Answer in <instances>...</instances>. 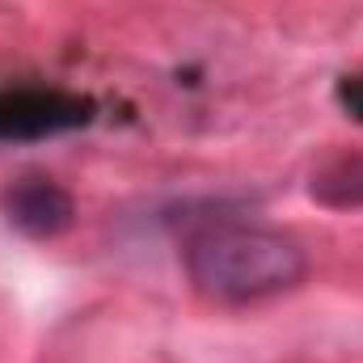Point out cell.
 I'll list each match as a JSON object with an SVG mask.
<instances>
[{
  "label": "cell",
  "instance_id": "cell-1",
  "mask_svg": "<svg viewBox=\"0 0 363 363\" xmlns=\"http://www.w3.org/2000/svg\"><path fill=\"white\" fill-rule=\"evenodd\" d=\"M186 274L207 300L250 304L300 287L308 274V254L279 228L207 224L186 241Z\"/></svg>",
  "mask_w": 363,
  "mask_h": 363
},
{
  "label": "cell",
  "instance_id": "cell-2",
  "mask_svg": "<svg viewBox=\"0 0 363 363\" xmlns=\"http://www.w3.org/2000/svg\"><path fill=\"white\" fill-rule=\"evenodd\" d=\"M93 106L64 89H0V140H47L93 123Z\"/></svg>",
  "mask_w": 363,
  "mask_h": 363
},
{
  "label": "cell",
  "instance_id": "cell-3",
  "mask_svg": "<svg viewBox=\"0 0 363 363\" xmlns=\"http://www.w3.org/2000/svg\"><path fill=\"white\" fill-rule=\"evenodd\" d=\"M0 216L9 228L26 233L34 241H47V237H60L72 228L77 203L60 182L43 178V174H26L0 190Z\"/></svg>",
  "mask_w": 363,
  "mask_h": 363
},
{
  "label": "cell",
  "instance_id": "cell-4",
  "mask_svg": "<svg viewBox=\"0 0 363 363\" xmlns=\"http://www.w3.org/2000/svg\"><path fill=\"white\" fill-rule=\"evenodd\" d=\"M313 199L325 207H363V152L330 157L313 174Z\"/></svg>",
  "mask_w": 363,
  "mask_h": 363
},
{
  "label": "cell",
  "instance_id": "cell-5",
  "mask_svg": "<svg viewBox=\"0 0 363 363\" xmlns=\"http://www.w3.org/2000/svg\"><path fill=\"white\" fill-rule=\"evenodd\" d=\"M338 101H342L355 118H363V72L359 77H347V81L338 85Z\"/></svg>",
  "mask_w": 363,
  "mask_h": 363
}]
</instances>
